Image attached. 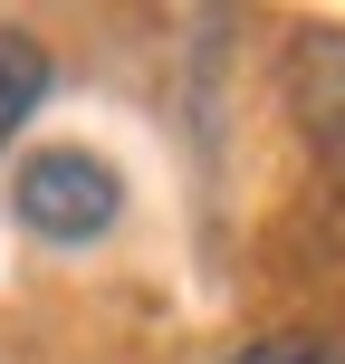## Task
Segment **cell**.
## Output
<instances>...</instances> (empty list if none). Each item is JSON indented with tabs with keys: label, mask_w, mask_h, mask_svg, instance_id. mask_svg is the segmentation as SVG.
<instances>
[{
	"label": "cell",
	"mask_w": 345,
	"mask_h": 364,
	"mask_svg": "<svg viewBox=\"0 0 345 364\" xmlns=\"http://www.w3.org/2000/svg\"><path fill=\"white\" fill-rule=\"evenodd\" d=\"M230 364H345V355L317 346V336H269V346H240Z\"/></svg>",
	"instance_id": "4"
},
{
	"label": "cell",
	"mask_w": 345,
	"mask_h": 364,
	"mask_svg": "<svg viewBox=\"0 0 345 364\" xmlns=\"http://www.w3.org/2000/svg\"><path fill=\"white\" fill-rule=\"evenodd\" d=\"M48 96V58L29 48V38H0V144H10V125Z\"/></svg>",
	"instance_id": "3"
},
{
	"label": "cell",
	"mask_w": 345,
	"mask_h": 364,
	"mask_svg": "<svg viewBox=\"0 0 345 364\" xmlns=\"http://www.w3.org/2000/svg\"><path fill=\"white\" fill-rule=\"evenodd\" d=\"M125 211V182L96 154H29L19 164V220L38 240H106Z\"/></svg>",
	"instance_id": "1"
},
{
	"label": "cell",
	"mask_w": 345,
	"mask_h": 364,
	"mask_svg": "<svg viewBox=\"0 0 345 364\" xmlns=\"http://www.w3.org/2000/svg\"><path fill=\"white\" fill-rule=\"evenodd\" d=\"M288 106L317 164L345 173V29H297L288 38Z\"/></svg>",
	"instance_id": "2"
}]
</instances>
